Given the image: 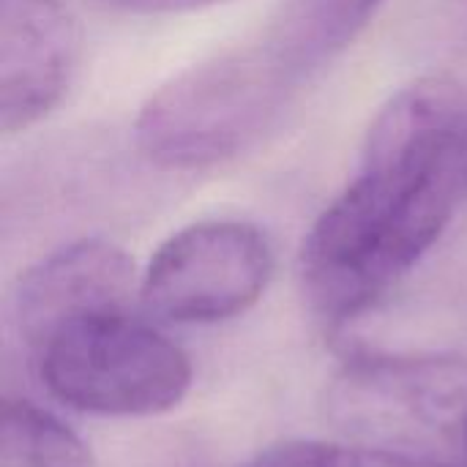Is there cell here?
I'll use <instances>...</instances> for the list:
<instances>
[{
    "label": "cell",
    "mask_w": 467,
    "mask_h": 467,
    "mask_svg": "<svg viewBox=\"0 0 467 467\" xmlns=\"http://www.w3.org/2000/svg\"><path fill=\"white\" fill-rule=\"evenodd\" d=\"M238 467H460L430 454L383 446H350L326 441H287L271 446Z\"/></svg>",
    "instance_id": "9"
},
{
    "label": "cell",
    "mask_w": 467,
    "mask_h": 467,
    "mask_svg": "<svg viewBox=\"0 0 467 467\" xmlns=\"http://www.w3.org/2000/svg\"><path fill=\"white\" fill-rule=\"evenodd\" d=\"M309 82L257 30L159 85L137 112L134 140L161 170H205L254 148Z\"/></svg>",
    "instance_id": "2"
},
{
    "label": "cell",
    "mask_w": 467,
    "mask_h": 467,
    "mask_svg": "<svg viewBox=\"0 0 467 467\" xmlns=\"http://www.w3.org/2000/svg\"><path fill=\"white\" fill-rule=\"evenodd\" d=\"M140 296L131 257L101 238L74 241L25 271L14 290L11 317L27 350L79 317L120 312Z\"/></svg>",
    "instance_id": "6"
},
{
    "label": "cell",
    "mask_w": 467,
    "mask_h": 467,
    "mask_svg": "<svg viewBox=\"0 0 467 467\" xmlns=\"http://www.w3.org/2000/svg\"><path fill=\"white\" fill-rule=\"evenodd\" d=\"M467 200V93L446 77L397 90L375 115L358 167L304 238L312 312L342 326L386 298L443 238Z\"/></svg>",
    "instance_id": "1"
},
{
    "label": "cell",
    "mask_w": 467,
    "mask_h": 467,
    "mask_svg": "<svg viewBox=\"0 0 467 467\" xmlns=\"http://www.w3.org/2000/svg\"><path fill=\"white\" fill-rule=\"evenodd\" d=\"M383 5L386 0H279L260 30L315 82Z\"/></svg>",
    "instance_id": "7"
},
{
    "label": "cell",
    "mask_w": 467,
    "mask_h": 467,
    "mask_svg": "<svg viewBox=\"0 0 467 467\" xmlns=\"http://www.w3.org/2000/svg\"><path fill=\"white\" fill-rule=\"evenodd\" d=\"M271 276L274 249L260 227L194 222L156 249L140 279V301L170 323H219L252 309Z\"/></svg>",
    "instance_id": "4"
},
{
    "label": "cell",
    "mask_w": 467,
    "mask_h": 467,
    "mask_svg": "<svg viewBox=\"0 0 467 467\" xmlns=\"http://www.w3.org/2000/svg\"><path fill=\"white\" fill-rule=\"evenodd\" d=\"M0 467H93L88 446L60 419L27 400L3 402Z\"/></svg>",
    "instance_id": "8"
},
{
    "label": "cell",
    "mask_w": 467,
    "mask_h": 467,
    "mask_svg": "<svg viewBox=\"0 0 467 467\" xmlns=\"http://www.w3.org/2000/svg\"><path fill=\"white\" fill-rule=\"evenodd\" d=\"M454 451H460V454H462V460L467 462V413H465V421H462V430H460V435H457Z\"/></svg>",
    "instance_id": "11"
},
{
    "label": "cell",
    "mask_w": 467,
    "mask_h": 467,
    "mask_svg": "<svg viewBox=\"0 0 467 467\" xmlns=\"http://www.w3.org/2000/svg\"><path fill=\"white\" fill-rule=\"evenodd\" d=\"M104 3L129 14H178V11H197L222 0H104Z\"/></svg>",
    "instance_id": "10"
},
{
    "label": "cell",
    "mask_w": 467,
    "mask_h": 467,
    "mask_svg": "<svg viewBox=\"0 0 467 467\" xmlns=\"http://www.w3.org/2000/svg\"><path fill=\"white\" fill-rule=\"evenodd\" d=\"M30 356L57 402L93 416H161L192 389L189 356L134 309L66 323Z\"/></svg>",
    "instance_id": "3"
},
{
    "label": "cell",
    "mask_w": 467,
    "mask_h": 467,
    "mask_svg": "<svg viewBox=\"0 0 467 467\" xmlns=\"http://www.w3.org/2000/svg\"><path fill=\"white\" fill-rule=\"evenodd\" d=\"M82 30L63 0H0V129L19 134L68 93Z\"/></svg>",
    "instance_id": "5"
}]
</instances>
